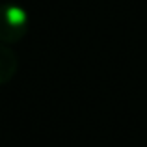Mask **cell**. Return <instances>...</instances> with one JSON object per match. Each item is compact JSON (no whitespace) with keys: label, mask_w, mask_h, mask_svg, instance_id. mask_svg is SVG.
Wrapping results in <instances>:
<instances>
[{"label":"cell","mask_w":147,"mask_h":147,"mask_svg":"<svg viewBox=\"0 0 147 147\" xmlns=\"http://www.w3.org/2000/svg\"><path fill=\"white\" fill-rule=\"evenodd\" d=\"M30 28V17L26 9L19 4H2L0 6V41L17 43L24 37Z\"/></svg>","instance_id":"6da1fadb"},{"label":"cell","mask_w":147,"mask_h":147,"mask_svg":"<svg viewBox=\"0 0 147 147\" xmlns=\"http://www.w3.org/2000/svg\"><path fill=\"white\" fill-rule=\"evenodd\" d=\"M17 71V58L7 47L0 43V86L9 82Z\"/></svg>","instance_id":"7a4b0ae2"}]
</instances>
